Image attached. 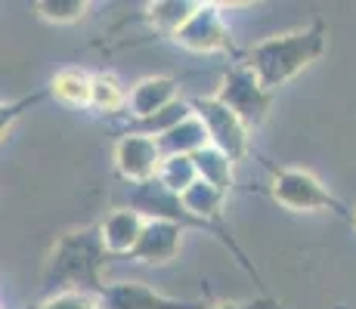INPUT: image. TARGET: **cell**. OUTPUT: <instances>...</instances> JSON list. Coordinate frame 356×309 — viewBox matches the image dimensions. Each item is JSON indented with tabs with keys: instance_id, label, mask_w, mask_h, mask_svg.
<instances>
[{
	"instance_id": "obj_1",
	"label": "cell",
	"mask_w": 356,
	"mask_h": 309,
	"mask_svg": "<svg viewBox=\"0 0 356 309\" xmlns=\"http://www.w3.org/2000/svg\"><path fill=\"white\" fill-rule=\"evenodd\" d=\"M108 247L102 242L99 226H74L65 229L47 251L40 266V285L53 294H93L106 291Z\"/></svg>"
},
{
	"instance_id": "obj_2",
	"label": "cell",
	"mask_w": 356,
	"mask_h": 309,
	"mask_svg": "<svg viewBox=\"0 0 356 309\" xmlns=\"http://www.w3.org/2000/svg\"><path fill=\"white\" fill-rule=\"evenodd\" d=\"M328 50V25L323 19H313L310 25L294 31H282L264 37L245 53V62L254 68L260 84L270 93H276L279 87H285L294 81L300 72H307L310 65H316Z\"/></svg>"
},
{
	"instance_id": "obj_3",
	"label": "cell",
	"mask_w": 356,
	"mask_h": 309,
	"mask_svg": "<svg viewBox=\"0 0 356 309\" xmlns=\"http://www.w3.org/2000/svg\"><path fill=\"white\" fill-rule=\"evenodd\" d=\"M266 170H270V189L266 192L279 208L291 210V214H323V210H328V214H338L353 223V214H347V208L328 192V185L316 174L304 167H273V164H266Z\"/></svg>"
},
{
	"instance_id": "obj_4",
	"label": "cell",
	"mask_w": 356,
	"mask_h": 309,
	"mask_svg": "<svg viewBox=\"0 0 356 309\" xmlns=\"http://www.w3.org/2000/svg\"><path fill=\"white\" fill-rule=\"evenodd\" d=\"M217 99L236 112L238 118L245 121V127L254 133L257 127H264L266 118H270V108H273V93L260 84V78L254 74V68L248 62H232V65L223 72L220 87H217Z\"/></svg>"
},
{
	"instance_id": "obj_5",
	"label": "cell",
	"mask_w": 356,
	"mask_h": 309,
	"mask_svg": "<svg viewBox=\"0 0 356 309\" xmlns=\"http://www.w3.org/2000/svg\"><path fill=\"white\" fill-rule=\"evenodd\" d=\"M193 112L202 118L208 140L214 149H220L223 155H229L236 164H242L251 155V130L245 127V121L236 112H229L217 96H195L189 99Z\"/></svg>"
},
{
	"instance_id": "obj_6",
	"label": "cell",
	"mask_w": 356,
	"mask_h": 309,
	"mask_svg": "<svg viewBox=\"0 0 356 309\" xmlns=\"http://www.w3.org/2000/svg\"><path fill=\"white\" fill-rule=\"evenodd\" d=\"M174 44L189 53H227V56L238 59L236 40H232V31L227 19H223L220 3H198L195 16L183 25V31L174 37Z\"/></svg>"
},
{
	"instance_id": "obj_7",
	"label": "cell",
	"mask_w": 356,
	"mask_h": 309,
	"mask_svg": "<svg viewBox=\"0 0 356 309\" xmlns=\"http://www.w3.org/2000/svg\"><path fill=\"white\" fill-rule=\"evenodd\" d=\"M112 161H115V174H118L124 183L146 185L159 176L164 155H161V146L155 136L124 130L112 149Z\"/></svg>"
},
{
	"instance_id": "obj_8",
	"label": "cell",
	"mask_w": 356,
	"mask_h": 309,
	"mask_svg": "<svg viewBox=\"0 0 356 309\" xmlns=\"http://www.w3.org/2000/svg\"><path fill=\"white\" fill-rule=\"evenodd\" d=\"M102 309H204V300H180L168 297V294L155 291L146 281H118V285H106L99 294Z\"/></svg>"
},
{
	"instance_id": "obj_9",
	"label": "cell",
	"mask_w": 356,
	"mask_h": 309,
	"mask_svg": "<svg viewBox=\"0 0 356 309\" xmlns=\"http://www.w3.org/2000/svg\"><path fill=\"white\" fill-rule=\"evenodd\" d=\"M183 226L168 223V219H146V229L140 235V244L134 247L130 260L143 266H168L180 257L183 247Z\"/></svg>"
},
{
	"instance_id": "obj_10",
	"label": "cell",
	"mask_w": 356,
	"mask_h": 309,
	"mask_svg": "<svg viewBox=\"0 0 356 309\" xmlns=\"http://www.w3.org/2000/svg\"><path fill=\"white\" fill-rule=\"evenodd\" d=\"M180 81L170 78V74H149V78L136 81L130 87V102H127V115L130 124L146 121L152 115L170 108L174 102H180Z\"/></svg>"
},
{
	"instance_id": "obj_11",
	"label": "cell",
	"mask_w": 356,
	"mask_h": 309,
	"mask_svg": "<svg viewBox=\"0 0 356 309\" xmlns=\"http://www.w3.org/2000/svg\"><path fill=\"white\" fill-rule=\"evenodd\" d=\"M146 229V217L134 208H115L112 214L99 223V232H102V242H106L108 253L112 257H130L134 247L140 244V235Z\"/></svg>"
},
{
	"instance_id": "obj_12",
	"label": "cell",
	"mask_w": 356,
	"mask_h": 309,
	"mask_svg": "<svg viewBox=\"0 0 356 309\" xmlns=\"http://www.w3.org/2000/svg\"><path fill=\"white\" fill-rule=\"evenodd\" d=\"M195 10H198L195 0H155V3L143 6V22L159 37L174 40L183 31V25L195 16Z\"/></svg>"
},
{
	"instance_id": "obj_13",
	"label": "cell",
	"mask_w": 356,
	"mask_h": 309,
	"mask_svg": "<svg viewBox=\"0 0 356 309\" xmlns=\"http://www.w3.org/2000/svg\"><path fill=\"white\" fill-rule=\"evenodd\" d=\"M90 93H93V74L87 68L78 65L63 68L50 81V96L68 108H90Z\"/></svg>"
},
{
	"instance_id": "obj_14",
	"label": "cell",
	"mask_w": 356,
	"mask_h": 309,
	"mask_svg": "<svg viewBox=\"0 0 356 309\" xmlns=\"http://www.w3.org/2000/svg\"><path fill=\"white\" fill-rule=\"evenodd\" d=\"M159 146H161V155L170 158V155H198L202 149L211 146L208 140V130H204L202 118L193 112L186 121H180L174 130H168L164 136H159Z\"/></svg>"
},
{
	"instance_id": "obj_15",
	"label": "cell",
	"mask_w": 356,
	"mask_h": 309,
	"mask_svg": "<svg viewBox=\"0 0 356 309\" xmlns=\"http://www.w3.org/2000/svg\"><path fill=\"white\" fill-rule=\"evenodd\" d=\"M130 90H124L118 78L112 72H97L93 74V93H90V108L97 115L115 118V115H127Z\"/></svg>"
},
{
	"instance_id": "obj_16",
	"label": "cell",
	"mask_w": 356,
	"mask_h": 309,
	"mask_svg": "<svg viewBox=\"0 0 356 309\" xmlns=\"http://www.w3.org/2000/svg\"><path fill=\"white\" fill-rule=\"evenodd\" d=\"M195 167H198V180L211 183L214 189H220L223 195H229L232 185H236V161L229 155H223L220 149L208 146L198 155H193Z\"/></svg>"
},
{
	"instance_id": "obj_17",
	"label": "cell",
	"mask_w": 356,
	"mask_h": 309,
	"mask_svg": "<svg viewBox=\"0 0 356 309\" xmlns=\"http://www.w3.org/2000/svg\"><path fill=\"white\" fill-rule=\"evenodd\" d=\"M183 204H186V210L193 214L195 219H204V223H211V226H220L223 229V204H227V195H223L220 189H214L211 183H204V180H198L193 189H186L183 192Z\"/></svg>"
},
{
	"instance_id": "obj_18",
	"label": "cell",
	"mask_w": 356,
	"mask_h": 309,
	"mask_svg": "<svg viewBox=\"0 0 356 309\" xmlns=\"http://www.w3.org/2000/svg\"><path fill=\"white\" fill-rule=\"evenodd\" d=\"M164 189L177 192V195H183L186 189H193V185L198 183V167L195 161L189 155H170L161 161V170L159 176H155Z\"/></svg>"
},
{
	"instance_id": "obj_19",
	"label": "cell",
	"mask_w": 356,
	"mask_h": 309,
	"mask_svg": "<svg viewBox=\"0 0 356 309\" xmlns=\"http://www.w3.org/2000/svg\"><path fill=\"white\" fill-rule=\"evenodd\" d=\"M34 12L50 25H74L90 12V3L87 0H38Z\"/></svg>"
},
{
	"instance_id": "obj_20",
	"label": "cell",
	"mask_w": 356,
	"mask_h": 309,
	"mask_svg": "<svg viewBox=\"0 0 356 309\" xmlns=\"http://www.w3.org/2000/svg\"><path fill=\"white\" fill-rule=\"evenodd\" d=\"M189 115H193V106L189 102H174L170 108H164V112H159V115H152V118H146V121H136V124H130V130L134 133H146V136H164L168 130H174L180 121H186Z\"/></svg>"
},
{
	"instance_id": "obj_21",
	"label": "cell",
	"mask_w": 356,
	"mask_h": 309,
	"mask_svg": "<svg viewBox=\"0 0 356 309\" xmlns=\"http://www.w3.org/2000/svg\"><path fill=\"white\" fill-rule=\"evenodd\" d=\"M31 309H102L99 300L93 297V294H50V297H44L40 303H34Z\"/></svg>"
},
{
	"instance_id": "obj_22",
	"label": "cell",
	"mask_w": 356,
	"mask_h": 309,
	"mask_svg": "<svg viewBox=\"0 0 356 309\" xmlns=\"http://www.w3.org/2000/svg\"><path fill=\"white\" fill-rule=\"evenodd\" d=\"M204 309H285V306L273 297H254V300H217V303H208Z\"/></svg>"
},
{
	"instance_id": "obj_23",
	"label": "cell",
	"mask_w": 356,
	"mask_h": 309,
	"mask_svg": "<svg viewBox=\"0 0 356 309\" xmlns=\"http://www.w3.org/2000/svg\"><path fill=\"white\" fill-rule=\"evenodd\" d=\"M334 309H356V306H334Z\"/></svg>"
},
{
	"instance_id": "obj_24",
	"label": "cell",
	"mask_w": 356,
	"mask_h": 309,
	"mask_svg": "<svg viewBox=\"0 0 356 309\" xmlns=\"http://www.w3.org/2000/svg\"><path fill=\"white\" fill-rule=\"evenodd\" d=\"M353 229H356V210H353Z\"/></svg>"
}]
</instances>
